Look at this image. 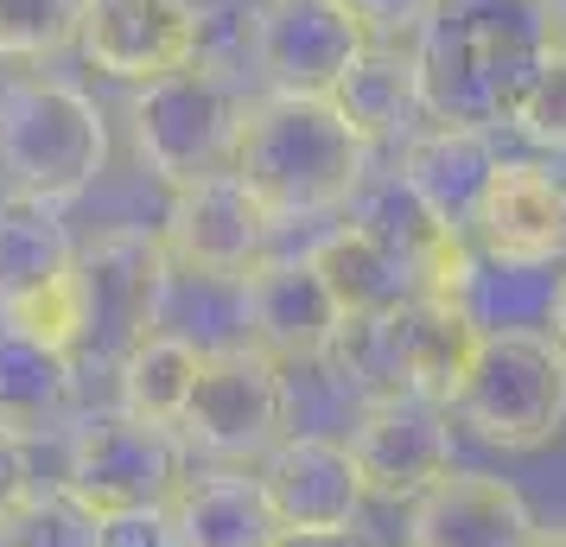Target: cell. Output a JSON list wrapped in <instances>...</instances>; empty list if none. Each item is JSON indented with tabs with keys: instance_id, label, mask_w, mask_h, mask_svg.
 I'll list each match as a JSON object with an SVG mask.
<instances>
[{
	"instance_id": "obj_1",
	"label": "cell",
	"mask_w": 566,
	"mask_h": 547,
	"mask_svg": "<svg viewBox=\"0 0 566 547\" xmlns=\"http://www.w3.org/2000/svg\"><path fill=\"white\" fill-rule=\"evenodd\" d=\"M369 154L376 147L357 134L337 96L268 90L242 115L230 172L274 223H312V217L350 210L357 185L369 179Z\"/></svg>"
},
{
	"instance_id": "obj_2",
	"label": "cell",
	"mask_w": 566,
	"mask_h": 547,
	"mask_svg": "<svg viewBox=\"0 0 566 547\" xmlns=\"http://www.w3.org/2000/svg\"><path fill=\"white\" fill-rule=\"evenodd\" d=\"M547 57L535 27V7L510 13L496 0H464L439 7L433 27L413 39V71H420V108L439 128H510L522 90Z\"/></svg>"
},
{
	"instance_id": "obj_3",
	"label": "cell",
	"mask_w": 566,
	"mask_h": 547,
	"mask_svg": "<svg viewBox=\"0 0 566 547\" xmlns=\"http://www.w3.org/2000/svg\"><path fill=\"white\" fill-rule=\"evenodd\" d=\"M484 344V325L471 313V299H433L413 293L388 313L344 318L332 357L337 382H350L363 401H395V395H420V401H452L464 369Z\"/></svg>"
},
{
	"instance_id": "obj_4",
	"label": "cell",
	"mask_w": 566,
	"mask_h": 547,
	"mask_svg": "<svg viewBox=\"0 0 566 547\" xmlns=\"http://www.w3.org/2000/svg\"><path fill=\"white\" fill-rule=\"evenodd\" d=\"M108 122L77 83L13 77L0 90V185L7 198L64 210L103 179Z\"/></svg>"
},
{
	"instance_id": "obj_5",
	"label": "cell",
	"mask_w": 566,
	"mask_h": 547,
	"mask_svg": "<svg viewBox=\"0 0 566 547\" xmlns=\"http://www.w3.org/2000/svg\"><path fill=\"white\" fill-rule=\"evenodd\" d=\"M464 433L496 452H541L566 433V344L554 332H484L459 395L446 401Z\"/></svg>"
},
{
	"instance_id": "obj_6",
	"label": "cell",
	"mask_w": 566,
	"mask_h": 547,
	"mask_svg": "<svg viewBox=\"0 0 566 547\" xmlns=\"http://www.w3.org/2000/svg\"><path fill=\"white\" fill-rule=\"evenodd\" d=\"M242 115H249V103H242L235 77L223 64L198 57V64L172 71V77L134 90V103H128L134 154L172 191L191 179H217V172H230Z\"/></svg>"
},
{
	"instance_id": "obj_7",
	"label": "cell",
	"mask_w": 566,
	"mask_h": 547,
	"mask_svg": "<svg viewBox=\"0 0 566 547\" xmlns=\"http://www.w3.org/2000/svg\"><path fill=\"white\" fill-rule=\"evenodd\" d=\"M179 440L217 465L268 459L286 440V376L261 344H223L205 350L198 395L179 420Z\"/></svg>"
},
{
	"instance_id": "obj_8",
	"label": "cell",
	"mask_w": 566,
	"mask_h": 547,
	"mask_svg": "<svg viewBox=\"0 0 566 547\" xmlns=\"http://www.w3.org/2000/svg\"><path fill=\"white\" fill-rule=\"evenodd\" d=\"M185 484V440L172 427H147L134 414H90L64 445V491L83 509H159Z\"/></svg>"
},
{
	"instance_id": "obj_9",
	"label": "cell",
	"mask_w": 566,
	"mask_h": 547,
	"mask_svg": "<svg viewBox=\"0 0 566 547\" xmlns=\"http://www.w3.org/2000/svg\"><path fill=\"white\" fill-rule=\"evenodd\" d=\"M83 261V293H90V338H83V364L122 369L140 344L159 332V306H166V281H172V255L166 242L147 230H108Z\"/></svg>"
},
{
	"instance_id": "obj_10",
	"label": "cell",
	"mask_w": 566,
	"mask_h": 547,
	"mask_svg": "<svg viewBox=\"0 0 566 547\" xmlns=\"http://www.w3.org/2000/svg\"><path fill=\"white\" fill-rule=\"evenodd\" d=\"M369 45L376 39L344 0H261L249 13V57L286 96H337Z\"/></svg>"
},
{
	"instance_id": "obj_11",
	"label": "cell",
	"mask_w": 566,
	"mask_h": 547,
	"mask_svg": "<svg viewBox=\"0 0 566 547\" xmlns=\"http://www.w3.org/2000/svg\"><path fill=\"white\" fill-rule=\"evenodd\" d=\"M77 52L115 83H159L198 64L205 13L198 0H83Z\"/></svg>"
},
{
	"instance_id": "obj_12",
	"label": "cell",
	"mask_w": 566,
	"mask_h": 547,
	"mask_svg": "<svg viewBox=\"0 0 566 547\" xmlns=\"http://www.w3.org/2000/svg\"><path fill=\"white\" fill-rule=\"evenodd\" d=\"M350 459L376 503H420L452 471V408L420 395L363 401L350 427Z\"/></svg>"
},
{
	"instance_id": "obj_13",
	"label": "cell",
	"mask_w": 566,
	"mask_h": 547,
	"mask_svg": "<svg viewBox=\"0 0 566 547\" xmlns=\"http://www.w3.org/2000/svg\"><path fill=\"white\" fill-rule=\"evenodd\" d=\"M268 230H281L268 210L249 198V185L235 172H217V179H191L172 191L166 204V255L205 274V281H230V274H255L261 267V249H268Z\"/></svg>"
},
{
	"instance_id": "obj_14",
	"label": "cell",
	"mask_w": 566,
	"mask_h": 547,
	"mask_svg": "<svg viewBox=\"0 0 566 547\" xmlns=\"http://www.w3.org/2000/svg\"><path fill=\"white\" fill-rule=\"evenodd\" d=\"M350 223H363L369 235H382L395 255L413 267L420 293L433 299H471V235L459 223H446L401 172H369L350 198Z\"/></svg>"
},
{
	"instance_id": "obj_15",
	"label": "cell",
	"mask_w": 566,
	"mask_h": 547,
	"mask_svg": "<svg viewBox=\"0 0 566 547\" xmlns=\"http://www.w3.org/2000/svg\"><path fill=\"white\" fill-rule=\"evenodd\" d=\"M471 249L503 267H547L566 255V179L541 159H496L471 210Z\"/></svg>"
},
{
	"instance_id": "obj_16",
	"label": "cell",
	"mask_w": 566,
	"mask_h": 547,
	"mask_svg": "<svg viewBox=\"0 0 566 547\" xmlns=\"http://www.w3.org/2000/svg\"><path fill=\"white\" fill-rule=\"evenodd\" d=\"M242 318H249V344H261L274 364H325L344 332V306L312 267V255L261 261L242 281Z\"/></svg>"
},
{
	"instance_id": "obj_17",
	"label": "cell",
	"mask_w": 566,
	"mask_h": 547,
	"mask_svg": "<svg viewBox=\"0 0 566 547\" xmlns=\"http://www.w3.org/2000/svg\"><path fill=\"white\" fill-rule=\"evenodd\" d=\"M255 477L274 509V528H357L363 503H369L350 440H325V433L281 440L261 459Z\"/></svg>"
},
{
	"instance_id": "obj_18",
	"label": "cell",
	"mask_w": 566,
	"mask_h": 547,
	"mask_svg": "<svg viewBox=\"0 0 566 547\" xmlns=\"http://www.w3.org/2000/svg\"><path fill=\"white\" fill-rule=\"evenodd\" d=\"M528 535L535 509L510 477L452 465L420 503H408L401 547H522Z\"/></svg>"
},
{
	"instance_id": "obj_19",
	"label": "cell",
	"mask_w": 566,
	"mask_h": 547,
	"mask_svg": "<svg viewBox=\"0 0 566 547\" xmlns=\"http://www.w3.org/2000/svg\"><path fill=\"white\" fill-rule=\"evenodd\" d=\"M395 172H401L446 223H459V230L471 235V210H478L490 172H496V154H490L484 134L439 128L433 122V128H420L408 147H401V166H395Z\"/></svg>"
},
{
	"instance_id": "obj_20",
	"label": "cell",
	"mask_w": 566,
	"mask_h": 547,
	"mask_svg": "<svg viewBox=\"0 0 566 547\" xmlns=\"http://www.w3.org/2000/svg\"><path fill=\"white\" fill-rule=\"evenodd\" d=\"M185 547H268L274 541V509L261 496V477L235 465H217L205 477H185L172 496Z\"/></svg>"
},
{
	"instance_id": "obj_21",
	"label": "cell",
	"mask_w": 566,
	"mask_h": 547,
	"mask_svg": "<svg viewBox=\"0 0 566 547\" xmlns=\"http://www.w3.org/2000/svg\"><path fill=\"white\" fill-rule=\"evenodd\" d=\"M306 255H312V267L325 274V287L337 293L344 318L388 313V306H401V299H413V293H420L413 267L388 249L382 235L363 230V223H337L332 235H318V242H312Z\"/></svg>"
},
{
	"instance_id": "obj_22",
	"label": "cell",
	"mask_w": 566,
	"mask_h": 547,
	"mask_svg": "<svg viewBox=\"0 0 566 547\" xmlns=\"http://www.w3.org/2000/svg\"><path fill=\"white\" fill-rule=\"evenodd\" d=\"M71 395H77V357L0 332V433L13 440L52 433L71 414Z\"/></svg>"
},
{
	"instance_id": "obj_23",
	"label": "cell",
	"mask_w": 566,
	"mask_h": 547,
	"mask_svg": "<svg viewBox=\"0 0 566 547\" xmlns=\"http://www.w3.org/2000/svg\"><path fill=\"white\" fill-rule=\"evenodd\" d=\"M337 103L344 115L357 122V134L369 147H408L413 134V115H427L420 108V71H413V45H369L363 64L350 77L337 83Z\"/></svg>"
},
{
	"instance_id": "obj_24",
	"label": "cell",
	"mask_w": 566,
	"mask_h": 547,
	"mask_svg": "<svg viewBox=\"0 0 566 547\" xmlns=\"http://www.w3.org/2000/svg\"><path fill=\"white\" fill-rule=\"evenodd\" d=\"M198 376H205V350L191 338H179V332H154L128 364L115 369L122 414L147 420V427H179L191 395H198Z\"/></svg>"
},
{
	"instance_id": "obj_25",
	"label": "cell",
	"mask_w": 566,
	"mask_h": 547,
	"mask_svg": "<svg viewBox=\"0 0 566 547\" xmlns=\"http://www.w3.org/2000/svg\"><path fill=\"white\" fill-rule=\"evenodd\" d=\"M77 261V242L57 223L52 204H32V198H7L0 204V306L13 293L52 281Z\"/></svg>"
},
{
	"instance_id": "obj_26",
	"label": "cell",
	"mask_w": 566,
	"mask_h": 547,
	"mask_svg": "<svg viewBox=\"0 0 566 547\" xmlns=\"http://www.w3.org/2000/svg\"><path fill=\"white\" fill-rule=\"evenodd\" d=\"M0 332H20V338L64 350L83 364V338H90V293H83V261H71L64 274L39 281V287L13 293L0 306Z\"/></svg>"
},
{
	"instance_id": "obj_27",
	"label": "cell",
	"mask_w": 566,
	"mask_h": 547,
	"mask_svg": "<svg viewBox=\"0 0 566 547\" xmlns=\"http://www.w3.org/2000/svg\"><path fill=\"white\" fill-rule=\"evenodd\" d=\"M0 547H103V516L64 491H32L0 522Z\"/></svg>"
},
{
	"instance_id": "obj_28",
	"label": "cell",
	"mask_w": 566,
	"mask_h": 547,
	"mask_svg": "<svg viewBox=\"0 0 566 547\" xmlns=\"http://www.w3.org/2000/svg\"><path fill=\"white\" fill-rule=\"evenodd\" d=\"M83 0H0V57L13 64H39L77 45Z\"/></svg>"
},
{
	"instance_id": "obj_29",
	"label": "cell",
	"mask_w": 566,
	"mask_h": 547,
	"mask_svg": "<svg viewBox=\"0 0 566 547\" xmlns=\"http://www.w3.org/2000/svg\"><path fill=\"white\" fill-rule=\"evenodd\" d=\"M510 128L528 147H541V154H566V52H547L535 64V77L522 90Z\"/></svg>"
},
{
	"instance_id": "obj_30",
	"label": "cell",
	"mask_w": 566,
	"mask_h": 547,
	"mask_svg": "<svg viewBox=\"0 0 566 547\" xmlns=\"http://www.w3.org/2000/svg\"><path fill=\"white\" fill-rule=\"evenodd\" d=\"M344 7L363 20V32L376 45H413L420 32L433 27V13L446 0H344Z\"/></svg>"
},
{
	"instance_id": "obj_31",
	"label": "cell",
	"mask_w": 566,
	"mask_h": 547,
	"mask_svg": "<svg viewBox=\"0 0 566 547\" xmlns=\"http://www.w3.org/2000/svg\"><path fill=\"white\" fill-rule=\"evenodd\" d=\"M103 547H185L179 522H172V503L159 509H115L103 516Z\"/></svg>"
},
{
	"instance_id": "obj_32",
	"label": "cell",
	"mask_w": 566,
	"mask_h": 547,
	"mask_svg": "<svg viewBox=\"0 0 566 547\" xmlns=\"http://www.w3.org/2000/svg\"><path fill=\"white\" fill-rule=\"evenodd\" d=\"M32 496V459H27V440L0 433V522L13 516L20 503Z\"/></svg>"
},
{
	"instance_id": "obj_33",
	"label": "cell",
	"mask_w": 566,
	"mask_h": 547,
	"mask_svg": "<svg viewBox=\"0 0 566 547\" xmlns=\"http://www.w3.org/2000/svg\"><path fill=\"white\" fill-rule=\"evenodd\" d=\"M268 547H376L363 528H274Z\"/></svg>"
},
{
	"instance_id": "obj_34",
	"label": "cell",
	"mask_w": 566,
	"mask_h": 547,
	"mask_svg": "<svg viewBox=\"0 0 566 547\" xmlns=\"http://www.w3.org/2000/svg\"><path fill=\"white\" fill-rule=\"evenodd\" d=\"M535 27L547 52H566V0H535Z\"/></svg>"
},
{
	"instance_id": "obj_35",
	"label": "cell",
	"mask_w": 566,
	"mask_h": 547,
	"mask_svg": "<svg viewBox=\"0 0 566 547\" xmlns=\"http://www.w3.org/2000/svg\"><path fill=\"white\" fill-rule=\"evenodd\" d=\"M522 547H566V528H560V522H554V528H547V522H535V535H528Z\"/></svg>"
},
{
	"instance_id": "obj_36",
	"label": "cell",
	"mask_w": 566,
	"mask_h": 547,
	"mask_svg": "<svg viewBox=\"0 0 566 547\" xmlns=\"http://www.w3.org/2000/svg\"><path fill=\"white\" fill-rule=\"evenodd\" d=\"M554 338L566 344V281H560V299H554Z\"/></svg>"
}]
</instances>
